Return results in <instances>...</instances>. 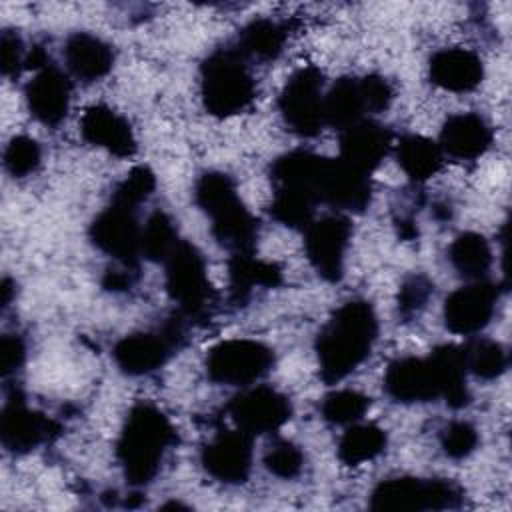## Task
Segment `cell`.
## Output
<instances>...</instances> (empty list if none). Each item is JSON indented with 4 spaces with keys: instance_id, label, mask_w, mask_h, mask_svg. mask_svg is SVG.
Returning <instances> with one entry per match:
<instances>
[{
    "instance_id": "obj_3",
    "label": "cell",
    "mask_w": 512,
    "mask_h": 512,
    "mask_svg": "<svg viewBox=\"0 0 512 512\" xmlns=\"http://www.w3.org/2000/svg\"><path fill=\"white\" fill-rule=\"evenodd\" d=\"M196 204L212 220L210 230L218 244L236 252H252L258 240V222L238 198L232 178L224 172H206L194 188Z\"/></svg>"
},
{
    "instance_id": "obj_35",
    "label": "cell",
    "mask_w": 512,
    "mask_h": 512,
    "mask_svg": "<svg viewBox=\"0 0 512 512\" xmlns=\"http://www.w3.org/2000/svg\"><path fill=\"white\" fill-rule=\"evenodd\" d=\"M154 188H156V178L150 172V168L136 166L116 186L112 194V202L136 210V206H140L154 192Z\"/></svg>"
},
{
    "instance_id": "obj_34",
    "label": "cell",
    "mask_w": 512,
    "mask_h": 512,
    "mask_svg": "<svg viewBox=\"0 0 512 512\" xmlns=\"http://www.w3.org/2000/svg\"><path fill=\"white\" fill-rule=\"evenodd\" d=\"M370 406V398L356 390H336L324 396L320 404V414L332 424H354L358 422Z\"/></svg>"
},
{
    "instance_id": "obj_19",
    "label": "cell",
    "mask_w": 512,
    "mask_h": 512,
    "mask_svg": "<svg viewBox=\"0 0 512 512\" xmlns=\"http://www.w3.org/2000/svg\"><path fill=\"white\" fill-rule=\"evenodd\" d=\"M392 144V132L366 118L358 124L342 130L340 136V160L356 168L362 174H370L384 160Z\"/></svg>"
},
{
    "instance_id": "obj_8",
    "label": "cell",
    "mask_w": 512,
    "mask_h": 512,
    "mask_svg": "<svg viewBox=\"0 0 512 512\" xmlns=\"http://www.w3.org/2000/svg\"><path fill=\"white\" fill-rule=\"evenodd\" d=\"M274 354L256 340L236 338L216 344L206 358L210 380L228 386H248L270 372Z\"/></svg>"
},
{
    "instance_id": "obj_38",
    "label": "cell",
    "mask_w": 512,
    "mask_h": 512,
    "mask_svg": "<svg viewBox=\"0 0 512 512\" xmlns=\"http://www.w3.org/2000/svg\"><path fill=\"white\" fill-rule=\"evenodd\" d=\"M440 444L446 456L450 458H466L478 446V432L470 422L456 420L450 422L440 436Z\"/></svg>"
},
{
    "instance_id": "obj_12",
    "label": "cell",
    "mask_w": 512,
    "mask_h": 512,
    "mask_svg": "<svg viewBox=\"0 0 512 512\" xmlns=\"http://www.w3.org/2000/svg\"><path fill=\"white\" fill-rule=\"evenodd\" d=\"M228 414L238 430L258 436L282 428L290 420L292 406L282 392L270 386H254L230 400Z\"/></svg>"
},
{
    "instance_id": "obj_17",
    "label": "cell",
    "mask_w": 512,
    "mask_h": 512,
    "mask_svg": "<svg viewBox=\"0 0 512 512\" xmlns=\"http://www.w3.org/2000/svg\"><path fill=\"white\" fill-rule=\"evenodd\" d=\"M384 390L390 398L402 404L430 402L440 398V378L432 358H398L384 376Z\"/></svg>"
},
{
    "instance_id": "obj_10",
    "label": "cell",
    "mask_w": 512,
    "mask_h": 512,
    "mask_svg": "<svg viewBox=\"0 0 512 512\" xmlns=\"http://www.w3.org/2000/svg\"><path fill=\"white\" fill-rule=\"evenodd\" d=\"M312 196L316 202H326L348 212H362L370 204L368 174L358 172L344 160L320 156L312 178Z\"/></svg>"
},
{
    "instance_id": "obj_29",
    "label": "cell",
    "mask_w": 512,
    "mask_h": 512,
    "mask_svg": "<svg viewBox=\"0 0 512 512\" xmlns=\"http://www.w3.org/2000/svg\"><path fill=\"white\" fill-rule=\"evenodd\" d=\"M386 448V432L376 424H352L338 442V458L346 466L374 460Z\"/></svg>"
},
{
    "instance_id": "obj_15",
    "label": "cell",
    "mask_w": 512,
    "mask_h": 512,
    "mask_svg": "<svg viewBox=\"0 0 512 512\" xmlns=\"http://www.w3.org/2000/svg\"><path fill=\"white\" fill-rule=\"evenodd\" d=\"M498 288L492 282L476 280L454 290L444 302V322L454 334H476L494 316Z\"/></svg>"
},
{
    "instance_id": "obj_32",
    "label": "cell",
    "mask_w": 512,
    "mask_h": 512,
    "mask_svg": "<svg viewBox=\"0 0 512 512\" xmlns=\"http://www.w3.org/2000/svg\"><path fill=\"white\" fill-rule=\"evenodd\" d=\"M462 348H464L466 370L472 372L474 376H478L482 380H494L506 370L508 356L500 342L480 338Z\"/></svg>"
},
{
    "instance_id": "obj_7",
    "label": "cell",
    "mask_w": 512,
    "mask_h": 512,
    "mask_svg": "<svg viewBox=\"0 0 512 512\" xmlns=\"http://www.w3.org/2000/svg\"><path fill=\"white\" fill-rule=\"evenodd\" d=\"M322 86V72L314 66L300 68L288 78L280 92L278 108L290 132L310 138L324 128L326 116Z\"/></svg>"
},
{
    "instance_id": "obj_36",
    "label": "cell",
    "mask_w": 512,
    "mask_h": 512,
    "mask_svg": "<svg viewBox=\"0 0 512 512\" xmlns=\"http://www.w3.org/2000/svg\"><path fill=\"white\" fill-rule=\"evenodd\" d=\"M264 466L270 474L290 480L300 474L304 466V454L290 440H276L264 454Z\"/></svg>"
},
{
    "instance_id": "obj_22",
    "label": "cell",
    "mask_w": 512,
    "mask_h": 512,
    "mask_svg": "<svg viewBox=\"0 0 512 512\" xmlns=\"http://www.w3.org/2000/svg\"><path fill=\"white\" fill-rule=\"evenodd\" d=\"M484 76L478 54L466 48H444L430 58V78L436 86L450 92L474 90Z\"/></svg>"
},
{
    "instance_id": "obj_44",
    "label": "cell",
    "mask_w": 512,
    "mask_h": 512,
    "mask_svg": "<svg viewBox=\"0 0 512 512\" xmlns=\"http://www.w3.org/2000/svg\"><path fill=\"white\" fill-rule=\"evenodd\" d=\"M2 306L6 308L10 304V294H12V286H10V280H4L2 282Z\"/></svg>"
},
{
    "instance_id": "obj_11",
    "label": "cell",
    "mask_w": 512,
    "mask_h": 512,
    "mask_svg": "<svg viewBox=\"0 0 512 512\" xmlns=\"http://www.w3.org/2000/svg\"><path fill=\"white\" fill-rule=\"evenodd\" d=\"M90 240L122 266L134 268L136 260L142 256V226L136 220V210L110 202V206L92 220Z\"/></svg>"
},
{
    "instance_id": "obj_21",
    "label": "cell",
    "mask_w": 512,
    "mask_h": 512,
    "mask_svg": "<svg viewBox=\"0 0 512 512\" xmlns=\"http://www.w3.org/2000/svg\"><path fill=\"white\" fill-rule=\"evenodd\" d=\"M492 144V130L486 120L474 112L450 116L440 132V150L456 160H474Z\"/></svg>"
},
{
    "instance_id": "obj_23",
    "label": "cell",
    "mask_w": 512,
    "mask_h": 512,
    "mask_svg": "<svg viewBox=\"0 0 512 512\" xmlns=\"http://www.w3.org/2000/svg\"><path fill=\"white\" fill-rule=\"evenodd\" d=\"M64 62L78 80L94 82L112 70L114 50L94 34L74 32L64 44Z\"/></svg>"
},
{
    "instance_id": "obj_20",
    "label": "cell",
    "mask_w": 512,
    "mask_h": 512,
    "mask_svg": "<svg viewBox=\"0 0 512 512\" xmlns=\"http://www.w3.org/2000/svg\"><path fill=\"white\" fill-rule=\"evenodd\" d=\"M80 132L86 142L118 158H128L136 152V138L128 120L104 104L90 106L84 112Z\"/></svg>"
},
{
    "instance_id": "obj_28",
    "label": "cell",
    "mask_w": 512,
    "mask_h": 512,
    "mask_svg": "<svg viewBox=\"0 0 512 512\" xmlns=\"http://www.w3.org/2000/svg\"><path fill=\"white\" fill-rule=\"evenodd\" d=\"M288 38L284 24L270 18H256L246 24L238 38V52L258 60H274Z\"/></svg>"
},
{
    "instance_id": "obj_16",
    "label": "cell",
    "mask_w": 512,
    "mask_h": 512,
    "mask_svg": "<svg viewBox=\"0 0 512 512\" xmlns=\"http://www.w3.org/2000/svg\"><path fill=\"white\" fill-rule=\"evenodd\" d=\"M252 436L242 430L218 432L200 454L204 470L224 482L242 484L252 468Z\"/></svg>"
},
{
    "instance_id": "obj_40",
    "label": "cell",
    "mask_w": 512,
    "mask_h": 512,
    "mask_svg": "<svg viewBox=\"0 0 512 512\" xmlns=\"http://www.w3.org/2000/svg\"><path fill=\"white\" fill-rule=\"evenodd\" d=\"M26 50L22 44V38L12 32L4 30L0 38V66L4 76H16L22 66H26Z\"/></svg>"
},
{
    "instance_id": "obj_24",
    "label": "cell",
    "mask_w": 512,
    "mask_h": 512,
    "mask_svg": "<svg viewBox=\"0 0 512 512\" xmlns=\"http://www.w3.org/2000/svg\"><path fill=\"white\" fill-rule=\"evenodd\" d=\"M368 102L362 88V78H340L324 96V116L326 124L338 128L340 132L366 120Z\"/></svg>"
},
{
    "instance_id": "obj_30",
    "label": "cell",
    "mask_w": 512,
    "mask_h": 512,
    "mask_svg": "<svg viewBox=\"0 0 512 512\" xmlns=\"http://www.w3.org/2000/svg\"><path fill=\"white\" fill-rule=\"evenodd\" d=\"M448 258L464 278L480 280L490 270L492 250L482 234L464 232L450 244Z\"/></svg>"
},
{
    "instance_id": "obj_5",
    "label": "cell",
    "mask_w": 512,
    "mask_h": 512,
    "mask_svg": "<svg viewBox=\"0 0 512 512\" xmlns=\"http://www.w3.org/2000/svg\"><path fill=\"white\" fill-rule=\"evenodd\" d=\"M164 264L166 292L178 304L180 312L188 318L206 314L212 304L214 290L200 250L194 244L180 240Z\"/></svg>"
},
{
    "instance_id": "obj_26",
    "label": "cell",
    "mask_w": 512,
    "mask_h": 512,
    "mask_svg": "<svg viewBox=\"0 0 512 512\" xmlns=\"http://www.w3.org/2000/svg\"><path fill=\"white\" fill-rule=\"evenodd\" d=\"M438 378H440V388L442 394L440 398L446 400L450 408H464L470 402V392L466 386V360H464V348L446 344L436 348L430 354Z\"/></svg>"
},
{
    "instance_id": "obj_33",
    "label": "cell",
    "mask_w": 512,
    "mask_h": 512,
    "mask_svg": "<svg viewBox=\"0 0 512 512\" xmlns=\"http://www.w3.org/2000/svg\"><path fill=\"white\" fill-rule=\"evenodd\" d=\"M270 214L276 222L288 228L306 230L314 216V202L296 190L276 188L270 204Z\"/></svg>"
},
{
    "instance_id": "obj_14",
    "label": "cell",
    "mask_w": 512,
    "mask_h": 512,
    "mask_svg": "<svg viewBox=\"0 0 512 512\" xmlns=\"http://www.w3.org/2000/svg\"><path fill=\"white\" fill-rule=\"evenodd\" d=\"M60 426L48 416L30 410L24 398L16 392L2 408L0 440L2 446L14 454H24L54 436Z\"/></svg>"
},
{
    "instance_id": "obj_2",
    "label": "cell",
    "mask_w": 512,
    "mask_h": 512,
    "mask_svg": "<svg viewBox=\"0 0 512 512\" xmlns=\"http://www.w3.org/2000/svg\"><path fill=\"white\" fill-rule=\"evenodd\" d=\"M170 420L150 404L134 406L122 426L116 456L124 476L132 486L148 484L160 470V464L174 442Z\"/></svg>"
},
{
    "instance_id": "obj_43",
    "label": "cell",
    "mask_w": 512,
    "mask_h": 512,
    "mask_svg": "<svg viewBox=\"0 0 512 512\" xmlns=\"http://www.w3.org/2000/svg\"><path fill=\"white\" fill-rule=\"evenodd\" d=\"M132 282H134V278H132V268L130 266H122V270H108L104 274V280H102L104 288L114 290V292L130 288Z\"/></svg>"
},
{
    "instance_id": "obj_4",
    "label": "cell",
    "mask_w": 512,
    "mask_h": 512,
    "mask_svg": "<svg viewBox=\"0 0 512 512\" xmlns=\"http://www.w3.org/2000/svg\"><path fill=\"white\" fill-rule=\"evenodd\" d=\"M200 94L208 114L218 118L240 114L252 104L256 84L238 50L222 48L202 62Z\"/></svg>"
},
{
    "instance_id": "obj_39",
    "label": "cell",
    "mask_w": 512,
    "mask_h": 512,
    "mask_svg": "<svg viewBox=\"0 0 512 512\" xmlns=\"http://www.w3.org/2000/svg\"><path fill=\"white\" fill-rule=\"evenodd\" d=\"M432 292H434V284L426 276L408 278L402 284L400 292H398V310H400V314L406 316V318L418 314L426 306Z\"/></svg>"
},
{
    "instance_id": "obj_9",
    "label": "cell",
    "mask_w": 512,
    "mask_h": 512,
    "mask_svg": "<svg viewBox=\"0 0 512 512\" xmlns=\"http://www.w3.org/2000/svg\"><path fill=\"white\" fill-rule=\"evenodd\" d=\"M182 324L172 320L156 332H136L116 342L112 356L118 368L130 376H142L166 364L182 344Z\"/></svg>"
},
{
    "instance_id": "obj_37",
    "label": "cell",
    "mask_w": 512,
    "mask_h": 512,
    "mask_svg": "<svg viewBox=\"0 0 512 512\" xmlns=\"http://www.w3.org/2000/svg\"><path fill=\"white\" fill-rule=\"evenodd\" d=\"M40 146L28 136H14L4 150V166L14 178L28 176L40 164Z\"/></svg>"
},
{
    "instance_id": "obj_42",
    "label": "cell",
    "mask_w": 512,
    "mask_h": 512,
    "mask_svg": "<svg viewBox=\"0 0 512 512\" xmlns=\"http://www.w3.org/2000/svg\"><path fill=\"white\" fill-rule=\"evenodd\" d=\"M26 356L24 340L18 334H4L0 340V372L2 376H10L16 372Z\"/></svg>"
},
{
    "instance_id": "obj_6",
    "label": "cell",
    "mask_w": 512,
    "mask_h": 512,
    "mask_svg": "<svg viewBox=\"0 0 512 512\" xmlns=\"http://www.w3.org/2000/svg\"><path fill=\"white\" fill-rule=\"evenodd\" d=\"M462 502V490L450 480L422 478H390L380 482L372 496L374 510H448Z\"/></svg>"
},
{
    "instance_id": "obj_41",
    "label": "cell",
    "mask_w": 512,
    "mask_h": 512,
    "mask_svg": "<svg viewBox=\"0 0 512 512\" xmlns=\"http://www.w3.org/2000/svg\"><path fill=\"white\" fill-rule=\"evenodd\" d=\"M362 88H364V96L368 102V110L370 114H378L382 110H386L394 98V90L390 86V82L382 76L370 74L362 78Z\"/></svg>"
},
{
    "instance_id": "obj_18",
    "label": "cell",
    "mask_w": 512,
    "mask_h": 512,
    "mask_svg": "<svg viewBox=\"0 0 512 512\" xmlns=\"http://www.w3.org/2000/svg\"><path fill=\"white\" fill-rule=\"evenodd\" d=\"M24 96L30 114L38 122L58 126L70 108V80L54 64H48L26 84Z\"/></svg>"
},
{
    "instance_id": "obj_1",
    "label": "cell",
    "mask_w": 512,
    "mask_h": 512,
    "mask_svg": "<svg viewBox=\"0 0 512 512\" xmlns=\"http://www.w3.org/2000/svg\"><path fill=\"white\" fill-rule=\"evenodd\" d=\"M378 334L374 308L366 300L342 304L316 338L320 376L334 384L354 372L370 354Z\"/></svg>"
},
{
    "instance_id": "obj_25",
    "label": "cell",
    "mask_w": 512,
    "mask_h": 512,
    "mask_svg": "<svg viewBox=\"0 0 512 512\" xmlns=\"http://www.w3.org/2000/svg\"><path fill=\"white\" fill-rule=\"evenodd\" d=\"M230 292L234 300H244L256 286L274 288L282 282V272L276 264L256 258L252 252H236L228 262Z\"/></svg>"
},
{
    "instance_id": "obj_13",
    "label": "cell",
    "mask_w": 512,
    "mask_h": 512,
    "mask_svg": "<svg viewBox=\"0 0 512 512\" xmlns=\"http://www.w3.org/2000/svg\"><path fill=\"white\" fill-rule=\"evenodd\" d=\"M352 226L348 218L334 214L310 222L304 230V250L312 268L328 282H338L344 272V254Z\"/></svg>"
},
{
    "instance_id": "obj_31",
    "label": "cell",
    "mask_w": 512,
    "mask_h": 512,
    "mask_svg": "<svg viewBox=\"0 0 512 512\" xmlns=\"http://www.w3.org/2000/svg\"><path fill=\"white\" fill-rule=\"evenodd\" d=\"M178 234L172 218L164 212H154L142 226L140 252L150 262H164L178 244Z\"/></svg>"
},
{
    "instance_id": "obj_27",
    "label": "cell",
    "mask_w": 512,
    "mask_h": 512,
    "mask_svg": "<svg viewBox=\"0 0 512 512\" xmlns=\"http://www.w3.org/2000/svg\"><path fill=\"white\" fill-rule=\"evenodd\" d=\"M396 156L400 168L414 182L432 178L442 166V150L426 136L406 134L396 144Z\"/></svg>"
}]
</instances>
